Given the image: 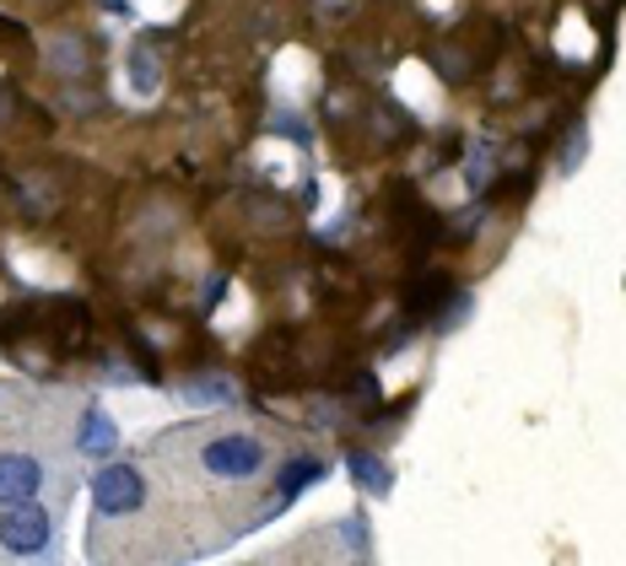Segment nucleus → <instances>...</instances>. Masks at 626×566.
<instances>
[{
	"instance_id": "nucleus-5",
	"label": "nucleus",
	"mask_w": 626,
	"mask_h": 566,
	"mask_svg": "<svg viewBox=\"0 0 626 566\" xmlns=\"http://www.w3.org/2000/svg\"><path fill=\"white\" fill-rule=\"evenodd\" d=\"M49 71L65 81H82L92 71V43L82 33H60V39L49 43Z\"/></svg>"
},
{
	"instance_id": "nucleus-2",
	"label": "nucleus",
	"mask_w": 626,
	"mask_h": 566,
	"mask_svg": "<svg viewBox=\"0 0 626 566\" xmlns=\"http://www.w3.org/2000/svg\"><path fill=\"white\" fill-rule=\"evenodd\" d=\"M49 513L33 507V502H6V513H0V545L11 550V556H39L43 545H49Z\"/></svg>"
},
{
	"instance_id": "nucleus-9",
	"label": "nucleus",
	"mask_w": 626,
	"mask_h": 566,
	"mask_svg": "<svg viewBox=\"0 0 626 566\" xmlns=\"http://www.w3.org/2000/svg\"><path fill=\"white\" fill-rule=\"evenodd\" d=\"M184 400L227 404V400H233V383H227V378H206V383H184Z\"/></svg>"
},
{
	"instance_id": "nucleus-1",
	"label": "nucleus",
	"mask_w": 626,
	"mask_h": 566,
	"mask_svg": "<svg viewBox=\"0 0 626 566\" xmlns=\"http://www.w3.org/2000/svg\"><path fill=\"white\" fill-rule=\"evenodd\" d=\"M92 502H98L103 518H130V513H141V502H146L141 470H135V464H109V470H98Z\"/></svg>"
},
{
	"instance_id": "nucleus-6",
	"label": "nucleus",
	"mask_w": 626,
	"mask_h": 566,
	"mask_svg": "<svg viewBox=\"0 0 626 566\" xmlns=\"http://www.w3.org/2000/svg\"><path fill=\"white\" fill-rule=\"evenodd\" d=\"M351 481L362 485V491H373V496H383V491L394 485V475H389V464H383V459L362 453V447H351Z\"/></svg>"
},
{
	"instance_id": "nucleus-7",
	"label": "nucleus",
	"mask_w": 626,
	"mask_h": 566,
	"mask_svg": "<svg viewBox=\"0 0 626 566\" xmlns=\"http://www.w3.org/2000/svg\"><path fill=\"white\" fill-rule=\"evenodd\" d=\"M319 475H325V464H319V459H293V464H287V475H281V507H287V502H293L308 481H319Z\"/></svg>"
},
{
	"instance_id": "nucleus-3",
	"label": "nucleus",
	"mask_w": 626,
	"mask_h": 566,
	"mask_svg": "<svg viewBox=\"0 0 626 566\" xmlns=\"http://www.w3.org/2000/svg\"><path fill=\"white\" fill-rule=\"evenodd\" d=\"M43 485V464L33 453H22V447H6L0 453V507L6 502H33Z\"/></svg>"
},
{
	"instance_id": "nucleus-8",
	"label": "nucleus",
	"mask_w": 626,
	"mask_h": 566,
	"mask_svg": "<svg viewBox=\"0 0 626 566\" xmlns=\"http://www.w3.org/2000/svg\"><path fill=\"white\" fill-rule=\"evenodd\" d=\"M130 81H135V92H157V54L141 49V43H135V54H130Z\"/></svg>"
},
{
	"instance_id": "nucleus-4",
	"label": "nucleus",
	"mask_w": 626,
	"mask_h": 566,
	"mask_svg": "<svg viewBox=\"0 0 626 566\" xmlns=\"http://www.w3.org/2000/svg\"><path fill=\"white\" fill-rule=\"evenodd\" d=\"M114 443H120L114 421H109L98 404H86L82 421H76V453H86V459H109V453H114Z\"/></svg>"
}]
</instances>
